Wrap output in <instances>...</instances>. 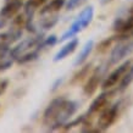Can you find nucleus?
<instances>
[{
  "label": "nucleus",
  "mask_w": 133,
  "mask_h": 133,
  "mask_svg": "<svg viewBox=\"0 0 133 133\" xmlns=\"http://www.w3.org/2000/svg\"><path fill=\"white\" fill-rule=\"evenodd\" d=\"M77 111V103L65 98H57L48 105L44 111V125L50 129L59 128L69 121Z\"/></svg>",
  "instance_id": "obj_1"
},
{
  "label": "nucleus",
  "mask_w": 133,
  "mask_h": 133,
  "mask_svg": "<svg viewBox=\"0 0 133 133\" xmlns=\"http://www.w3.org/2000/svg\"><path fill=\"white\" fill-rule=\"evenodd\" d=\"M117 44L112 49L109 57V65H116L133 52V31L120 33Z\"/></svg>",
  "instance_id": "obj_2"
},
{
  "label": "nucleus",
  "mask_w": 133,
  "mask_h": 133,
  "mask_svg": "<svg viewBox=\"0 0 133 133\" xmlns=\"http://www.w3.org/2000/svg\"><path fill=\"white\" fill-rule=\"evenodd\" d=\"M93 15H94L93 6H88V8H85L84 10L81 12V15L78 16V18H77V20L71 24V27H70V28L67 29L62 36H61L60 42H64V41L70 39V38H73V37L76 36L78 32H81L82 29H84L85 27L92 22Z\"/></svg>",
  "instance_id": "obj_3"
},
{
  "label": "nucleus",
  "mask_w": 133,
  "mask_h": 133,
  "mask_svg": "<svg viewBox=\"0 0 133 133\" xmlns=\"http://www.w3.org/2000/svg\"><path fill=\"white\" fill-rule=\"evenodd\" d=\"M42 41H43V38H42L41 36L27 38V39L22 41L21 43H18L12 50H10V55H11L12 59H16L17 60V59H20L24 54L33 51L34 49H36V50H39V49H41Z\"/></svg>",
  "instance_id": "obj_4"
},
{
  "label": "nucleus",
  "mask_w": 133,
  "mask_h": 133,
  "mask_svg": "<svg viewBox=\"0 0 133 133\" xmlns=\"http://www.w3.org/2000/svg\"><path fill=\"white\" fill-rule=\"evenodd\" d=\"M117 114H118V105L105 108L98 118V131H106L108 128H110L111 125L116 121Z\"/></svg>",
  "instance_id": "obj_5"
},
{
  "label": "nucleus",
  "mask_w": 133,
  "mask_h": 133,
  "mask_svg": "<svg viewBox=\"0 0 133 133\" xmlns=\"http://www.w3.org/2000/svg\"><path fill=\"white\" fill-rule=\"evenodd\" d=\"M131 65H132L131 61H126L122 65H120L115 71H112L109 76L105 78V81L103 82V89H110V88H112L114 85H116L118 82L121 81L122 76L125 75V72L128 70V67Z\"/></svg>",
  "instance_id": "obj_6"
},
{
  "label": "nucleus",
  "mask_w": 133,
  "mask_h": 133,
  "mask_svg": "<svg viewBox=\"0 0 133 133\" xmlns=\"http://www.w3.org/2000/svg\"><path fill=\"white\" fill-rule=\"evenodd\" d=\"M101 75H103V70L100 67H98L94 72L92 73V76L89 77L88 82L85 83L84 85V94L85 95H92L97 92L98 87H99V83H100L101 79Z\"/></svg>",
  "instance_id": "obj_7"
},
{
  "label": "nucleus",
  "mask_w": 133,
  "mask_h": 133,
  "mask_svg": "<svg viewBox=\"0 0 133 133\" xmlns=\"http://www.w3.org/2000/svg\"><path fill=\"white\" fill-rule=\"evenodd\" d=\"M21 8H22V1L21 0H18V1H8V4L1 9L0 16L6 18V20L12 18L14 16L17 15V12L21 10Z\"/></svg>",
  "instance_id": "obj_8"
},
{
  "label": "nucleus",
  "mask_w": 133,
  "mask_h": 133,
  "mask_svg": "<svg viewBox=\"0 0 133 133\" xmlns=\"http://www.w3.org/2000/svg\"><path fill=\"white\" fill-rule=\"evenodd\" d=\"M110 95H111V93H103V94H100L92 103V105H90V108L88 110V114H95V112H99V111H103L106 108L108 103H109Z\"/></svg>",
  "instance_id": "obj_9"
},
{
  "label": "nucleus",
  "mask_w": 133,
  "mask_h": 133,
  "mask_svg": "<svg viewBox=\"0 0 133 133\" xmlns=\"http://www.w3.org/2000/svg\"><path fill=\"white\" fill-rule=\"evenodd\" d=\"M77 45H78V39H77V38H73L72 41H70L67 44L64 45V46L56 52V55L54 56V61L57 62V61H60V60H64L65 57H67L70 54H72V52L76 50Z\"/></svg>",
  "instance_id": "obj_10"
},
{
  "label": "nucleus",
  "mask_w": 133,
  "mask_h": 133,
  "mask_svg": "<svg viewBox=\"0 0 133 133\" xmlns=\"http://www.w3.org/2000/svg\"><path fill=\"white\" fill-rule=\"evenodd\" d=\"M115 31H117L118 33H126L133 31V11L128 18L117 21L115 23Z\"/></svg>",
  "instance_id": "obj_11"
},
{
  "label": "nucleus",
  "mask_w": 133,
  "mask_h": 133,
  "mask_svg": "<svg viewBox=\"0 0 133 133\" xmlns=\"http://www.w3.org/2000/svg\"><path fill=\"white\" fill-rule=\"evenodd\" d=\"M93 45H94V42L93 41H88L87 43H85L84 46L82 48L81 52H79V55H78L77 59L75 60V65H76V66L82 65L85 60H87V57H89V54H90V51H92Z\"/></svg>",
  "instance_id": "obj_12"
},
{
  "label": "nucleus",
  "mask_w": 133,
  "mask_h": 133,
  "mask_svg": "<svg viewBox=\"0 0 133 133\" xmlns=\"http://www.w3.org/2000/svg\"><path fill=\"white\" fill-rule=\"evenodd\" d=\"M65 5V0H51L44 9L41 10V15H51L54 12H57Z\"/></svg>",
  "instance_id": "obj_13"
},
{
  "label": "nucleus",
  "mask_w": 133,
  "mask_h": 133,
  "mask_svg": "<svg viewBox=\"0 0 133 133\" xmlns=\"http://www.w3.org/2000/svg\"><path fill=\"white\" fill-rule=\"evenodd\" d=\"M133 82V66L131 65L128 67V70L125 72V75L122 76L121 81H120V87H118V90L120 92H123L127 87H128L131 83Z\"/></svg>",
  "instance_id": "obj_14"
},
{
  "label": "nucleus",
  "mask_w": 133,
  "mask_h": 133,
  "mask_svg": "<svg viewBox=\"0 0 133 133\" xmlns=\"http://www.w3.org/2000/svg\"><path fill=\"white\" fill-rule=\"evenodd\" d=\"M46 0H28L26 4V14L28 15V17H32V14L36 11L38 8H41Z\"/></svg>",
  "instance_id": "obj_15"
},
{
  "label": "nucleus",
  "mask_w": 133,
  "mask_h": 133,
  "mask_svg": "<svg viewBox=\"0 0 133 133\" xmlns=\"http://www.w3.org/2000/svg\"><path fill=\"white\" fill-rule=\"evenodd\" d=\"M12 65V57L11 55L9 54L8 55H4V56H0V71H5L11 67Z\"/></svg>",
  "instance_id": "obj_16"
},
{
  "label": "nucleus",
  "mask_w": 133,
  "mask_h": 133,
  "mask_svg": "<svg viewBox=\"0 0 133 133\" xmlns=\"http://www.w3.org/2000/svg\"><path fill=\"white\" fill-rule=\"evenodd\" d=\"M57 22V16L55 15V16H52V17H50V15H49V17L48 18H44V20L42 21V27L44 29H49V28H51L54 24Z\"/></svg>",
  "instance_id": "obj_17"
},
{
  "label": "nucleus",
  "mask_w": 133,
  "mask_h": 133,
  "mask_svg": "<svg viewBox=\"0 0 133 133\" xmlns=\"http://www.w3.org/2000/svg\"><path fill=\"white\" fill-rule=\"evenodd\" d=\"M115 41V37H112V38H109V39H105V41H103L100 43V44L98 45V52H105L108 49H109V46L111 45V43Z\"/></svg>",
  "instance_id": "obj_18"
},
{
  "label": "nucleus",
  "mask_w": 133,
  "mask_h": 133,
  "mask_svg": "<svg viewBox=\"0 0 133 133\" xmlns=\"http://www.w3.org/2000/svg\"><path fill=\"white\" fill-rule=\"evenodd\" d=\"M85 0H70L69 3H67V10H73V9L78 8L79 5H82L83 3H84Z\"/></svg>",
  "instance_id": "obj_19"
},
{
  "label": "nucleus",
  "mask_w": 133,
  "mask_h": 133,
  "mask_svg": "<svg viewBox=\"0 0 133 133\" xmlns=\"http://www.w3.org/2000/svg\"><path fill=\"white\" fill-rule=\"evenodd\" d=\"M88 70H89V66H85V67H83V69L81 70V72H78L76 76H75L73 81H79V79H82V78H83V76H85V75H87Z\"/></svg>",
  "instance_id": "obj_20"
},
{
  "label": "nucleus",
  "mask_w": 133,
  "mask_h": 133,
  "mask_svg": "<svg viewBox=\"0 0 133 133\" xmlns=\"http://www.w3.org/2000/svg\"><path fill=\"white\" fill-rule=\"evenodd\" d=\"M8 85H9V82L6 79H1L0 81V95L5 93V90L8 89Z\"/></svg>",
  "instance_id": "obj_21"
},
{
  "label": "nucleus",
  "mask_w": 133,
  "mask_h": 133,
  "mask_svg": "<svg viewBox=\"0 0 133 133\" xmlns=\"http://www.w3.org/2000/svg\"><path fill=\"white\" fill-rule=\"evenodd\" d=\"M6 18H4V17H1L0 16V28H1V27H4L5 26V23H6Z\"/></svg>",
  "instance_id": "obj_22"
},
{
  "label": "nucleus",
  "mask_w": 133,
  "mask_h": 133,
  "mask_svg": "<svg viewBox=\"0 0 133 133\" xmlns=\"http://www.w3.org/2000/svg\"><path fill=\"white\" fill-rule=\"evenodd\" d=\"M6 1H18V0H6Z\"/></svg>",
  "instance_id": "obj_23"
},
{
  "label": "nucleus",
  "mask_w": 133,
  "mask_h": 133,
  "mask_svg": "<svg viewBox=\"0 0 133 133\" xmlns=\"http://www.w3.org/2000/svg\"><path fill=\"white\" fill-rule=\"evenodd\" d=\"M132 11H133V10H132Z\"/></svg>",
  "instance_id": "obj_24"
}]
</instances>
